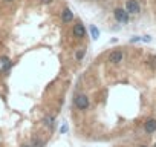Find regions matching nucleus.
Segmentation results:
<instances>
[{
    "label": "nucleus",
    "instance_id": "1",
    "mask_svg": "<svg viewBox=\"0 0 156 147\" xmlns=\"http://www.w3.org/2000/svg\"><path fill=\"white\" fill-rule=\"evenodd\" d=\"M73 106H75L78 110L86 112V110L89 109V106H90V100H89V97H87L86 94H78V95H75V98H73Z\"/></svg>",
    "mask_w": 156,
    "mask_h": 147
},
{
    "label": "nucleus",
    "instance_id": "2",
    "mask_svg": "<svg viewBox=\"0 0 156 147\" xmlns=\"http://www.w3.org/2000/svg\"><path fill=\"white\" fill-rule=\"evenodd\" d=\"M113 17H115V20H116L118 23H121V25H127V23L130 22V16H129V13H127L124 8H115V9H113Z\"/></svg>",
    "mask_w": 156,
    "mask_h": 147
},
{
    "label": "nucleus",
    "instance_id": "3",
    "mask_svg": "<svg viewBox=\"0 0 156 147\" xmlns=\"http://www.w3.org/2000/svg\"><path fill=\"white\" fill-rule=\"evenodd\" d=\"M124 9L129 13V16H138L141 13V3L138 0H126Z\"/></svg>",
    "mask_w": 156,
    "mask_h": 147
},
{
    "label": "nucleus",
    "instance_id": "4",
    "mask_svg": "<svg viewBox=\"0 0 156 147\" xmlns=\"http://www.w3.org/2000/svg\"><path fill=\"white\" fill-rule=\"evenodd\" d=\"M122 60H124V52L121 49H115L107 55V61L110 64H119V63H122Z\"/></svg>",
    "mask_w": 156,
    "mask_h": 147
},
{
    "label": "nucleus",
    "instance_id": "5",
    "mask_svg": "<svg viewBox=\"0 0 156 147\" xmlns=\"http://www.w3.org/2000/svg\"><path fill=\"white\" fill-rule=\"evenodd\" d=\"M72 34H73V37H76L78 40L84 38V37H86V26H84L81 22H76V23L73 25V28H72Z\"/></svg>",
    "mask_w": 156,
    "mask_h": 147
},
{
    "label": "nucleus",
    "instance_id": "6",
    "mask_svg": "<svg viewBox=\"0 0 156 147\" xmlns=\"http://www.w3.org/2000/svg\"><path fill=\"white\" fill-rule=\"evenodd\" d=\"M11 66H12V61L9 57H6V55L0 57V74H8Z\"/></svg>",
    "mask_w": 156,
    "mask_h": 147
},
{
    "label": "nucleus",
    "instance_id": "7",
    "mask_svg": "<svg viewBox=\"0 0 156 147\" xmlns=\"http://www.w3.org/2000/svg\"><path fill=\"white\" fill-rule=\"evenodd\" d=\"M144 130L147 135H151L156 132V118H148L145 123H144Z\"/></svg>",
    "mask_w": 156,
    "mask_h": 147
},
{
    "label": "nucleus",
    "instance_id": "8",
    "mask_svg": "<svg viewBox=\"0 0 156 147\" xmlns=\"http://www.w3.org/2000/svg\"><path fill=\"white\" fill-rule=\"evenodd\" d=\"M73 19H75V16H73V13H72L69 8H64V9L61 11V22H63L64 25L72 23V22H73Z\"/></svg>",
    "mask_w": 156,
    "mask_h": 147
},
{
    "label": "nucleus",
    "instance_id": "9",
    "mask_svg": "<svg viewBox=\"0 0 156 147\" xmlns=\"http://www.w3.org/2000/svg\"><path fill=\"white\" fill-rule=\"evenodd\" d=\"M84 55H86V48H80V49L75 52V60L76 61H81L84 58Z\"/></svg>",
    "mask_w": 156,
    "mask_h": 147
},
{
    "label": "nucleus",
    "instance_id": "10",
    "mask_svg": "<svg viewBox=\"0 0 156 147\" xmlns=\"http://www.w3.org/2000/svg\"><path fill=\"white\" fill-rule=\"evenodd\" d=\"M54 121H55V115H46V117L43 118V124H44V126H51V127H52Z\"/></svg>",
    "mask_w": 156,
    "mask_h": 147
},
{
    "label": "nucleus",
    "instance_id": "11",
    "mask_svg": "<svg viewBox=\"0 0 156 147\" xmlns=\"http://www.w3.org/2000/svg\"><path fill=\"white\" fill-rule=\"evenodd\" d=\"M31 144H32L34 147H44L46 141H44V139H41V138H34V139L31 141Z\"/></svg>",
    "mask_w": 156,
    "mask_h": 147
},
{
    "label": "nucleus",
    "instance_id": "12",
    "mask_svg": "<svg viewBox=\"0 0 156 147\" xmlns=\"http://www.w3.org/2000/svg\"><path fill=\"white\" fill-rule=\"evenodd\" d=\"M90 35H92V38H94V40H97V38L100 37V29H98L95 25H92V26H90Z\"/></svg>",
    "mask_w": 156,
    "mask_h": 147
},
{
    "label": "nucleus",
    "instance_id": "13",
    "mask_svg": "<svg viewBox=\"0 0 156 147\" xmlns=\"http://www.w3.org/2000/svg\"><path fill=\"white\" fill-rule=\"evenodd\" d=\"M69 130V127H67V124H63L61 127H60V133H66Z\"/></svg>",
    "mask_w": 156,
    "mask_h": 147
},
{
    "label": "nucleus",
    "instance_id": "14",
    "mask_svg": "<svg viewBox=\"0 0 156 147\" xmlns=\"http://www.w3.org/2000/svg\"><path fill=\"white\" fill-rule=\"evenodd\" d=\"M141 41H145V43H148V41H151V38H150L148 35H144V37H141Z\"/></svg>",
    "mask_w": 156,
    "mask_h": 147
},
{
    "label": "nucleus",
    "instance_id": "15",
    "mask_svg": "<svg viewBox=\"0 0 156 147\" xmlns=\"http://www.w3.org/2000/svg\"><path fill=\"white\" fill-rule=\"evenodd\" d=\"M54 2V0H40V3H43V5H51Z\"/></svg>",
    "mask_w": 156,
    "mask_h": 147
},
{
    "label": "nucleus",
    "instance_id": "16",
    "mask_svg": "<svg viewBox=\"0 0 156 147\" xmlns=\"http://www.w3.org/2000/svg\"><path fill=\"white\" fill-rule=\"evenodd\" d=\"M136 41H141V37H133V38H130V43H136Z\"/></svg>",
    "mask_w": 156,
    "mask_h": 147
},
{
    "label": "nucleus",
    "instance_id": "17",
    "mask_svg": "<svg viewBox=\"0 0 156 147\" xmlns=\"http://www.w3.org/2000/svg\"><path fill=\"white\" fill-rule=\"evenodd\" d=\"M20 147H34V145H32L31 142H26V144H22Z\"/></svg>",
    "mask_w": 156,
    "mask_h": 147
},
{
    "label": "nucleus",
    "instance_id": "18",
    "mask_svg": "<svg viewBox=\"0 0 156 147\" xmlns=\"http://www.w3.org/2000/svg\"><path fill=\"white\" fill-rule=\"evenodd\" d=\"M5 3H12V0H3Z\"/></svg>",
    "mask_w": 156,
    "mask_h": 147
},
{
    "label": "nucleus",
    "instance_id": "19",
    "mask_svg": "<svg viewBox=\"0 0 156 147\" xmlns=\"http://www.w3.org/2000/svg\"><path fill=\"white\" fill-rule=\"evenodd\" d=\"M138 147H147V145H145V144H141V145H138Z\"/></svg>",
    "mask_w": 156,
    "mask_h": 147
},
{
    "label": "nucleus",
    "instance_id": "20",
    "mask_svg": "<svg viewBox=\"0 0 156 147\" xmlns=\"http://www.w3.org/2000/svg\"><path fill=\"white\" fill-rule=\"evenodd\" d=\"M153 147H156V142H154V145H153Z\"/></svg>",
    "mask_w": 156,
    "mask_h": 147
}]
</instances>
